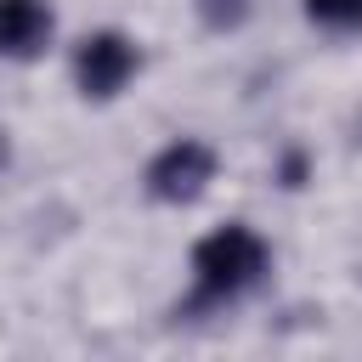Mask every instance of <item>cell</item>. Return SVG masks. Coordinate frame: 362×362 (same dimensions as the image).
<instances>
[{"mask_svg": "<svg viewBox=\"0 0 362 362\" xmlns=\"http://www.w3.org/2000/svg\"><path fill=\"white\" fill-rule=\"evenodd\" d=\"M305 17H311L317 28L351 34V28H362V0H305Z\"/></svg>", "mask_w": 362, "mask_h": 362, "instance_id": "5b68a950", "label": "cell"}, {"mask_svg": "<svg viewBox=\"0 0 362 362\" xmlns=\"http://www.w3.org/2000/svg\"><path fill=\"white\" fill-rule=\"evenodd\" d=\"M51 6L45 0H0V57H40L51 45Z\"/></svg>", "mask_w": 362, "mask_h": 362, "instance_id": "277c9868", "label": "cell"}, {"mask_svg": "<svg viewBox=\"0 0 362 362\" xmlns=\"http://www.w3.org/2000/svg\"><path fill=\"white\" fill-rule=\"evenodd\" d=\"M272 266V249L260 243V232L249 226H215L198 249H192V277L209 300H232L243 288H255Z\"/></svg>", "mask_w": 362, "mask_h": 362, "instance_id": "6da1fadb", "label": "cell"}, {"mask_svg": "<svg viewBox=\"0 0 362 362\" xmlns=\"http://www.w3.org/2000/svg\"><path fill=\"white\" fill-rule=\"evenodd\" d=\"M130 74H136V45L124 40V34H113V28H102V34H85L79 40V51H74V79H79V90L85 96H119L124 85H130Z\"/></svg>", "mask_w": 362, "mask_h": 362, "instance_id": "7a4b0ae2", "label": "cell"}, {"mask_svg": "<svg viewBox=\"0 0 362 362\" xmlns=\"http://www.w3.org/2000/svg\"><path fill=\"white\" fill-rule=\"evenodd\" d=\"M209 175H215V153H209L204 141H192V136L170 141V147L153 158V170H147L153 192H158V198H170V204H187V198H198V192L209 187Z\"/></svg>", "mask_w": 362, "mask_h": 362, "instance_id": "3957f363", "label": "cell"}]
</instances>
